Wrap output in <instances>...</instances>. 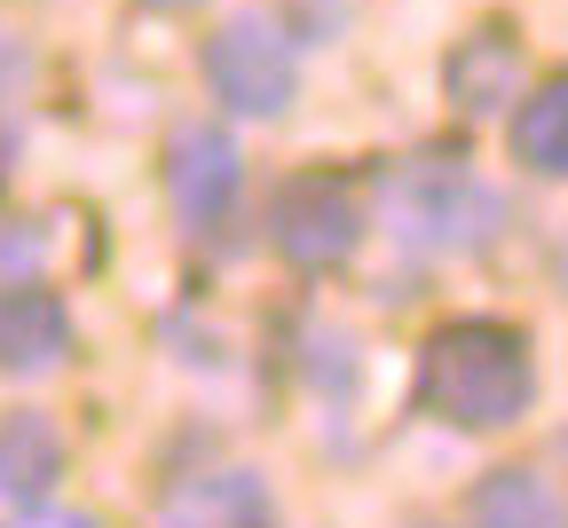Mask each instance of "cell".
<instances>
[{
    "instance_id": "3",
    "label": "cell",
    "mask_w": 568,
    "mask_h": 528,
    "mask_svg": "<svg viewBox=\"0 0 568 528\" xmlns=\"http://www.w3.org/2000/svg\"><path fill=\"white\" fill-rule=\"evenodd\" d=\"M268 245L324 276V268H347L355 245H364V190H355L347 174L332 166H301V174H284L276 197H268Z\"/></svg>"
},
{
    "instance_id": "6",
    "label": "cell",
    "mask_w": 568,
    "mask_h": 528,
    "mask_svg": "<svg viewBox=\"0 0 568 528\" xmlns=\"http://www.w3.org/2000/svg\"><path fill=\"white\" fill-rule=\"evenodd\" d=\"M521 80H529V48L514 24H474L450 55H443V95L458 119H497L521 103Z\"/></svg>"
},
{
    "instance_id": "13",
    "label": "cell",
    "mask_w": 568,
    "mask_h": 528,
    "mask_svg": "<svg viewBox=\"0 0 568 528\" xmlns=\"http://www.w3.org/2000/svg\"><path fill=\"white\" fill-rule=\"evenodd\" d=\"M151 9H182V0H151Z\"/></svg>"
},
{
    "instance_id": "1",
    "label": "cell",
    "mask_w": 568,
    "mask_h": 528,
    "mask_svg": "<svg viewBox=\"0 0 568 528\" xmlns=\"http://www.w3.org/2000/svg\"><path fill=\"white\" fill-rule=\"evenodd\" d=\"M537 403V347L521 324L458 316L418 347V410L458 434H506Z\"/></svg>"
},
{
    "instance_id": "9",
    "label": "cell",
    "mask_w": 568,
    "mask_h": 528,
    "mask_svg": "<svg viewBox=\"0 0 568 528\" xmlns=\"http://www.w3.org/2000/svg\"><path fill=\"white\" fill-rule=\"evenodd\" d=\"M63 466H71V441H63V426L48 410H9L0 418V505L9 512H40L55 497Z\"/></svg>"
},
{
    "instance_id": "12",
    "label": "cell",
    "mask_w": 568,
    "mask_h": 528,
    "mask_svg": "<svg viewBox=\"0 0 568 528\" xmlns=\"http://www.w3.org/2000/svg\"><path fill=\"white\" fill-rule=\"evenodd\" d=\"M24 528H103L95 512H55V505H40V512H17Z\"/></svg>"
},
{
    "instance_id": "7",
    "label": "cell",
    "mask_w": 568,
    "mask_h": 528,
    "mask_svg": "<svg viewBox=\"0 0 568 528\" xmlns=\"http://www.w3.org/2000/svg\"><path fill=\"white\" fill-rule=\"evenodd\" d=\"M159 528H276V497L253 466H205L159 497Z\"/></svg>"
},
{
    "instance_id": "10",
    "label": "cell",
    "mask_w": 568,
    "mask_h": 528,
    "mask_svg": "<svg viewBox=\"0 0 568 528\" xmlns=\"http://www.w3.org/2000/svg\"><path fill=\"white\" fill-rule=\"evenodd\" d=\"M506 142H514V166L537 174V182H560L568 174V80H545L514 103L506 119Z\"/></svg>"
},
{
    "instance_id": "5",
    "label": "cell",
    "mask_w": 568,
    "mask_h": 528,
    "mask_svg": "<svg viewBox=\"0 0 568 528\" xmlns=\"http://www.w3.org/2000/svg\"><path fill=\"white\" fill-rule=\"evenodd\" d=\"M237 190H245V150L230 142V126L190 119L166 134V205L182 221V237H213L237 213Z\"/></svg>"
},
{
    "instance_id": "4",
    "label": "cell",
    "mask_w": 568,
    "mask_h": 528,
    "mask_svg": "<svg viewBox=\"0 0 568 528\" xmlns=\"http://www.w3.org/2000/svg\"><path fill=\"white\" fill-rule=\"evenodd\" d=\"M205 88L237 119H284L301 95V63H293V48H284V32L268 17H230L205 40Z\"/></svg>"
},
{
    "instance_id": "2",
    "label": "cell",
    "mask_w": 568,
    "mask_h": 528,
    "mask_svg": "<svg viewBox=\"0 0 568 528\" xmlns=\"http://www.w3.org/2000/svg\"><path fill=\"white\" fill-rule=\"evenodd\" d=\"M387 213H395V237L418 253H481L497 230V197L466 159H410L387 182Z\"/></svg>"
},
{
    "instance_id": "11",
    "label": "cell",
    "mask_w": 568,
    "mask_h": 528,
    "mask_svg": "<svg viewBox=\"0 0 568 528\" xmlns=\"http://www.w3.org/2000/svg\"><path fill=\"white\" fill-rule=\"evenodd\" d=\"M474 528H560V489L529 466H497L474 481Z\"/></svg>"
},
{
    "instance_id": "8",
    "label": "cell",
    "mask_w": 568,
    "mask_h": 528,
    "mask_svg": "<svg viewBox=\"0 0 568 528\" xmlns=\"http://www.w3.org/2000/svg\"><path fill=\"white\" fill-rule=\"evenodd\" d=\"M71 355V308L48 284H0V370L9 379H48Z\"/></svg>"
}]
</instances>
